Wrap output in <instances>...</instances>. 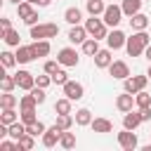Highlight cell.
Masks as SVG:
<instances>
[{"instance_id":"23","label":"cell","mask_w":151,"mask_h":151,"mask_svg":"<svg viewBox=\"0 0 151 151\" xmlns=\"http://www.w3.org/2000/svg\"><path fill=\"white\" fill-rule=\"evenodd\" d=\"M142 5H144V0H123V2H120L125 17H132V14L142 12Z\"/></svg>"},{"instance_id":"27","label":"cell","mask_w":151,"mask_h":151,"mask_svg":"<svg viewBox=\"0 0 151 151\" xmlns=\"http://www.w3.org/2000/svg\"><path fill=\"white\" fill-rule=\"evenodd\" d=\"M17 120H21V113H17V106H14V109H2V113H0V123L12 125V123H17Z\"/></svg>"},{"instance_id":"35","label":"cell","mask_w":151,"mask_h":151,"mask_svg":"<svg viewBox=\"0 0 151 151\" xmlns=\"http://www.w3.org/2000/svg\"><path fill=\"white\" fill-rule=\"evenodd\" d=\"M73 123H76V118H73L71 113H57V125H59L61 130H71Z\"/></svg>"},{"instance_id":"48","label":"cell","mask_w":151,"mask_h":151,"mask_svg":"<svg viewBox=\"0 0 151 151\" xmlns=\"http://www.w3.org/2000/svg\"><path fill=\"white\" fill-rule=\"evenodd\" d=\"M144 57H146V59H149V64H151V42L146 45V50H144Z\"/></svg>"},{"instance_id":"26","label":"cell","mask_w":151,"mask_h":151,"mask_svg":"<svg viewBox=\"0 0 151 151\" xmlns=\"http://www.w3.org/2000/svg\"><path fill=\"white\" fill-rule=\"evenodd\" d=\"M80 50H83V54H85V57H94L101 47H99V40H97V38H87V40L80 45Z\"/></svg>"},{"instance_id":"34","label":"cell","mask_w":151,"mask_h":151,"mask_svg":"<svg viewBox=\"0 0 151 151\" xmlns=\"http://www.w3.org/2000/svg\"><path fill=\"white\" fill-rule=\"evenodd\" d=\"M0 87H2V92H12L17 87V78L9 76V73H2L0 76Z\"/></svg>"},{"instance_id":"4","label":"cell","mask_w":151,"mask_h":151,"mask_svg":"<svg viewBox=\"0 0 151 151\" xmlns=\"http://www.w3.org/2000/svg\"><path fill=\"white\" fill-rule=\"evenodd\" d=\"M123 7L120 5H116V2H111V5H106V9H104V14H101V19L106 21V26L109 28H118V24L123 21Z\"/></svg>"},{"instance_id":"33","label":"cell","mask_w":151,"mask_h":151,"mask_svg":"<svg viewBox=\"0 0 151 151\" xmlns=\"http://www.w3.org/2000/svg\"><path fill=\"white\" fill-rule=\"evenodd\" d=\"M59 146L66 149V151H71V149L76 146V134L68 132V130H64V132H61V139H59Z\"/></svg>"},{"instance_id":"1","label":"cell","mask_w":151,"mask_h":151,"mask_svg":"<svg viewBox=\"0 0 151 151\" xmlns=\"http://www.w3.org/2000/svg\"><path fill=\"white\" fill-rule=\"evenodd\" d=\"M149 42H151V35H149L146 31H132V35H130L127 42H125V52H127L130 57H142Z\"/></svg>"},{"instance_id":"41","label":"cell","mask_w":151,"mask_h":151,"mask_svg":"<svg viewBox=\"0 0 151 151\" xmlns=\"http://www.w3.org/2000/svg\"><path fill=\"white\" fill-rule=\"evenodd\" d=\"M66 80H68V73L64 71V66H61V68H57V71L52 73V83H54V85H64Z\"/></svg>"},{"instance_id":"6","label":"cell","mask_w":151,"mask_h":151,"mask_svg":"<svg viewBox=\"0 0 151 151\" xmlns=\"http://www.w3.org/2000/svg\"><path fill=\"white\" fill-rule=\"evenodd\" d=\"M146 85H149V76L146 73H142V76H127L123 80V90L130 92V94H137L139 90H146Z\"/></svg>"},{"instance_id":"53","label":"cell","mask_w":151,"mask_h":151,"mask_svg":"<svg viewBox=\"0 0 151 151\" xmlns=\"http://www.w3.org/2000/svg\"><path fill=\"white\" fill-rule=\"evenodd\" d=\"M57 2H59V0H57Z\"/></svg>"},{"instance_id":"13","label":"cell","mask_w":151,"mask_h":151,"mask_svg":"<svg viewBox=\"0 0 151 151\" xmlns=\"http://www.w3.org/2000/svg\"><path fill=\"white\" fill-rule=\"evenodd\" d=\"M125 42H127V35H125L120 28H111V31H109V35H106V47L120 50V47H125Z\"/></svg>"},{"instance_id":"52","label":"cell","mask_w":151,"mask_h":151,"mask_svg":"<svg viewBox=\"0 0 151 151\" xmlns=\"http://www.w3.org/2000/svg\"><path fill=\"white\" fill-rule=\"evenodd\" d=\"M144 2H151V0H144Z\"/></svg>"},{"instance_id":"21","label":"cell","mask_w":151,"mask_h":151,"mask_svg":"<svg viewBox=\"0 0 151 151\" xmlns=\"http://www.w3.org/2000/svg\"><path fill=\"white\" fill-rule=\"evenodd\" d=\"M85 9L90 17H101L106 9V2L104 0H85Z\"/></svg>"},{"instance_id":"39","label":"cell","mask_w":151,"mask_h":151,"mask_svg":"<svg viewBox=\"0 0 151 151\" xmlns=\"http://www.w3.org/2000/svg\"><path fill=\"white\" fill-rule=\"evenodd\" d=\"M38 106V99L28 92V94H24L21 99H19V109H35Z\"/></svg>"},{"instance_id":"9","label":"cell","mask_w":151,"mask_h":151,"mask_svg":"<svg viewBox=\"0 0 151 151\" xmlns=\"http://www.w3.org/2000/svg\"><path fill=\"white\" fill-rule=\"evenodd\" d=\"M118 144H120L123 151H134L139 146V139H137L134 130H125L123 127V132H118Z\"/></svg>"},{"instance_id":"18","label":"cell","mask_w":151,"mask_h":151,"mask_svg":"<svg viewBox=\"0 0 151 151\" xmlns=\"http://www.w3.org/2000/svg\"><path fill=\"white\" fill-rule=\"evenodd\" d=\"M130 28H132V31H146V28H149V17H146L144 12L132 14V17H130Z\"/></svg>"},{"instance_id":"51","label":"cell","mask_w":151,"mask_h":151,"mask_svg":"<svg viewBox=\"0 0 151 151\" xmlns=\"http://www.w3.org/2000/svg\"><path fill=\"white\" fill-rule=\"evenodd\" d=\"M28 2H33V5H35V2H38V0H28Z\"/></svg>"},{"instance_id":"10","label":"cell","mask_w":151,"mask_h":151,"mask_svg":"<svg viewBox=\"0 0 151 151\" xmlns=\"http://www.w3.org/2000/svg\"><path fill=\"white\" fill-rule=\"evenodd\" d=\"M109 76H111V78H116V80H125V78H127V76H132V73H130L127 61H123V59H113V61H111V66H109Z\"/></svg>"},{"instance_id":"14","label":"cell","mask_w":151,"mask_h":151,"mask_svg":"<svg viewBox=\"0 0 151 151\" xmlns=\"http://www.w3.org/2000/svg\"><path fill=\"white\" fill-rule=\"evenodd\" d=\"M111 54H113V50H111V47L99 50V52L92 57V59H94V66H97V68H109V66H111V61H113V57H111Z\"/></svg>"},{"instance_id":"30","label":"cell","mask_w":151,"mask_h":151,"mask_svg":"<svg viewBox=\"0 0 151 151\" xmlns=\"http://www.w3.org/2000/svg\"><path fill=\"white\" fill-rule=\"evenodd\" d=\"M24 134H26V123L17 120V123H12V125H9V137H12L14 142H19Z\"/></svg>"},{"instance_id":"29","label":"cell","mask_w":151,"mask_h":151,"mask_svg":"<svg viewBox=\"0 0 151 151\" xmlns=\"http://www.w3.org/2000/svg\"><path fill=\"white\" fill-rule=\"evenodd\" d=\"M19 104V97L12 94V92H2L0 94V109H14Z\"/></svg>"},{"instance_id":"28","label":"cell","mask_w":151,"mask_h":151,"mask_svg":"<svg viewBox=\"0 0 151 151\" xmlns=\"http://www.w3.org/2000/svg\"><path fill=\"white\" fill-rule=\"evenodd\" d=\"M2 40H5L7 47H19V45H21V42H19V31H14V28L2 31Z\"/></svg>"},{"instance_id":"12","label":"cell","mask_w":151,"mask_h":151,"mask_svg":"<svg viewBox=\"0 0 151 151\" xmlns=\"http://www.w3.org/2000/svg\"><path fill=\"white\" fill-rule=\"evenodd\" d=\"M66 38H68L71 45H83V42L90 38V33H87V28H85L83 24H76V26L68 28V35H66Z\"/></svg>"},{"instance_id":"20","label":"cell","mask_w":151,"mask_h":151,"mask_svg":"<svg viewBox=\"0 0 151 151\" xmlns=\"http://www.w3.org/2000/svg\"><path fill=\"white\" fill-rule=\"evenodd\" d=\"M31 47H33V54H35V59H40V57H47V54L52 52V45H50V40H33V42H31Z\"/></svg>"},{"instance_id":"3","label":"cell","mask_w":151,"mask_h":151,"mask_svg":"<svg viewBox=\"0 0 151 151\" xmlns=\"http://www.w3.org/2000/svg\"><path fill=\"white\" fill-rule=\"evenodd\" d=\"M57 35H59V26L52 24V21H42V24L31 26V38L33 40H50V38H57Z\"/></svg>"},{"instance_id":"25","label":"cell","mask_w":151,"mask_h":151,"mask_svg":"<svg viewBox=\"0 0 151 151\" xmlns=\"http://www.w3.org/2000/svg\"><path fill=\"white\" fill-rule=\"evenodd\" d=\"M73 118H76V125H78V127H90V123H92V111H90V109H78Z\"/></svg>"},{"instance_id":"37","label":"cell","mask_w":151,"mask_h":151,"mask_svg":"<svg viewBox=\"0 0 151 151\" xmlns=\"http://www.w3.org/2000/svg\"><path fill=\"white\" fill-rule=\"evenodd\" d=\"M17 146H19V151H31V149L35 146V137L26 132V134H24V137H21V139L17 142Z\"/></svg>"},{"instance_id":"15","label":"cell","mask_w":151,"mask_h":151,"mask_svg":"<svg viewBox=\"0 0 151 151\" xmlns=\"http://www.w3.org/2000/svg\"><path fill=\"white\" fill-rule=\"evenodd\" d=\"M132 106H137V104H134V94H130V92H123V94H118V97H116V109H118L120 113H127V111H132Z\"/></svg>"},{"instance_id":"44","label":"cell","mask_w":151,"mask_h":151,"mask_svg":"<svg viewBox=\"0 0 151 151\" xmlns=\"http://www.w3.org/2000/svg\"><path fill=\"white\" fill-rule=\"evenodd\" d=\"M31 94L38 99V104H45V99H47V94H45V87H38V85L31 90Z\"/></svg>"},{"instance_id":"42","label":"cell","mask_w":151,"mask_h":151,"mask_svg":"<svg viewBox=\"0 0 151 151\" xmlns=\"http://www.w3.org/2000/svg\"><path fill=\"white\" fill-rule=\"evenodd\" d=\"M57 68H61V64H59L57 59H47V61L42 64V71H45V73H50V76H52Z\"/></svg>"},{"instance_id":"24","label":"cell","mask_w":151,"mask_h":151,"mask_svg":"<svg viewBox=\"0 0 151 151\" xmlns=\"http://www.w3.org/2000/svg\"><path fill=\"white\" fill-rule=\"evenodd\" d=\"M38 9H35V5L33 2H28V0H24V2H19L17 5V14H19V19L24 21V19H28V17H33Z\"/></svg>"},{"instance_id":"11","label":"cell","mask_w":151,"mask_h":151,"mask_svg":"<svg viewBox=\"0 0 151 151\" xmlns=\"http://www.w3.org/2000/svg\"><path fill=\"white\" fill-rule=\"evenodd\" d=\"M14 78H17V87H19V90L31 92V90L35 87V76H33L31 71H26V68H19V71L14 73Z\"/></svg>"},{"instance_id":"38","label":"cell","mask_w":151,"mask_h":151,"mask_svg":"<svg viewBox=\"0 0 151 151\" xmlns=\"http://www.w3.org/2000/svg\"><path fill=\"white\" fill-rule=\"evenodd\" d=\"M134 104H137V109H144V106H151V94H149L146 90H139V92L134 94Z\"/></svg>"},{"instance_id":"43","label":"cell","mask_w":151,"mask_h":151,"mask_svg":"<svg viewBox=\"0 0 151 151\" xmlns=\"http://www.w3.org/2000/svg\"><path fill=\"white\" fill-rule=\"evenodd\" d=\"M35 85H38V87H45V90H47V87L52 85V76H50V73H42V76H35Z\"/></svg>"},{"instance_id":"40","label":"cell","mask_w":151,"mask_h":151,"mask_svg":"<svg viewBox=\"0 0 151 151\" xmlns=\"http://www.w3.org/2000/svg\"><path fill=\"white\" fill-rule=\"evenodd\" d=\"M19 113H21V123H26V125H31V123L38 120L35 109H19Z\"/></svg>"},{"instance_id":"45","label":"cell","mask_w":151,"mask_h":151,"mask_svg":"<svg viewBox=\"0 0 151 151\" xmlns=\"http://www.w3.org/2000/svg\"><path fill=\"white\" fill-rule=\"evenodd\" d=\"M139 113H142V120H144V123H149V120H151V106L139 109Z\"/></svg>"},{"instance_id":"5","label":"cell","mask_w":151,"mask_h":151,"mask_svg":"<svg viewBox=\"0 0 151 151\" xmlns=\"http://www.w3.org/2000/svg\"><path fill=\"white\" fill-rule=\"evenodd\" d=\"M57 61H59L64 68H73V66L80 64V54H78L76 47H61V50L57 52Z\"/></svg>"},{"instance_id":"17","label":"cell","mask_w":151,"mask_h":151,"mask_svg":"<svg viewBox=\"0 0 151 151\" xmlns=\"http://www.w3.org/2000/svg\"><path fill=\"white\" fill-rule=\"evenodd\" d=\"M90 127H92V132H99V134H109V132H113V123H111L109 118H92Z\"/></svg>"},{"instance_id":"31","label":"cell","mask_w":151,"mask_h":151,"mask_svg":"<svg viewBox=\"0 0 151 151\" xmlns=\"http://www.w3.org/2000/svg\"><path fill=\"white\" fill-rule=\"evenodd\" d=\"M0 61H2V68H14L19 61H17V52H9V50H5L2 54H0Z\"/></svg>"},{"instance_id":"22","label":"cell","mask_w":151,"mask_h":151,"mask_svg":"<svg viewBox=\"0 0 151 151\" xmlns=\"http://www.w3.org/2000/svg\"><path fill=\"white\" fill-rule=\"evenodd\" d=\"M33 59H35V54H33V47L31 45H19L17 47V61L19 64H28Z\"/></svg>"},{"instance_id":"2","label":"cell","mask_w":151,"mask_h":151,"mask_svg":"<svg viewBox=\"0 0 151 151\" xmlns=\"http://www.w3.org/2000/svg\"><path fill=\"white\" fill-rule=\"evenodd\" d=\"M83 26L87 28L90 38L106 40V35H109V26H106V21H104V19H99V17H90V19H85V21H83Z\"/></svg>"},{"instance_id":"36","label":"cell","mask_w":151,"mask_h":151,"mask_svg":"<svg viewBox=\"0 0 151 151\" xmlns=\"http://www.w3.org/2000/svg\"><path fill=\"white\" fill-rule=\"evenodd\" d=\"M45 130H47V125H45L42 120H35V123L26 125V132H28V134H33V137H42V134H45Z\"/></svg>"},{"instance_id":"47","label":"cell","mask_w":151,"mask_h":151,"mask_svg":"<svg viewBox=\"0 0 151 151\" xmlns=\"http://www.w3.org/2000/svg\"><path fill=\"white\" fill-rule=\"evenodd\" d=\"M47 5H52V0H38L35 2V7H47Z\"/></svg>"},{"instance_id":"16","label":"cell","mask_w":151,"mask_h":151,"mask_svg":"<svg viewBox=\"0 0 151 151\" xmlns=\"http://www.w3.org/2000/svg\"><path fill=\"white\" fill-rule=\"evenodd\" d=\"M142 123H144V120H142L139 109H137V111H127V113L123 116V127H125V130H137Z\"/></svg>"},{"instance_id":"32","label":"cell","mask_w":151,"mask_h":151,"mask_svg":"<svg viewBox=\"0 0 151 151\" xmlns=\"http://www.w3.org/2000/svg\"><path fill=\"white\" fill-rule=\"evenodd\" d=\"M71 106H73V101H71L68 97H61V99L54 101V113H73Z\"/></svg>"},{"instance_id":"50","label":"cell","mask_w":151,"mask_h":151,"mask_svg":"<svg viewBox=\"0 0 151 151\" xmlns=\"http://www.w3.org/2000/svg\"><path fill=\"white\" fill-rule=\"evenodd\" d=\"M146 76H149V80H151V64H149V68H146Z\"/></svg>"},{"instance_id":"8","label":"cell","mask_w":151,"mask_h":151,"mask_svg":"<svg viewBox=\"0 0 151 151\" xmlns=\"http://www.w3.org/2000/svg\"><path fill=\"white\" fill-rule=\"evenodd\" d=\"M61 132H64V130H61L57 123H54V125H50V127L45 130V134L40 137L42 146H45V149H54V146L59 144V139H61Z\"/></svg>"},{"instance_id":"7","label":"cell","mask_w":151,"mask_h":151,"mask_svg":"<svg viewBox=\"0 0 151 151\" xmlns=\"http://www.w3.org/2000/svg\"><path fill=\"white\" fill-rule=\"evenodd\" d=\"M61 92H64V97H68L71 101H78V99L85 97V87H83V83H78V80H66V83L61 85Z\"/></svg>"},{"instance_id":"19","label":"cell","mask_w":151,"mask_h":151,"mask_svg":"<svg viewBox=\"0 0 151 151\" xmlns=\"http://www.w3.org/2000/svg\"><path fill=\"white\" fill-rule=\"evenodd\" d=\"M64 21L71 24V26L83 24V21H85V19H83V9H80V7H68V9L64 12Z\"/></svg>"},{"instance_id":"49","label":"cell","mask_w":151,"mask_h":151,"mask_svg":"<svg viewBox=\"0 0 151 151\" xmlns=\"http://www.w3.org/2000/svg\"><path fill=\"white\" fill-rule=\"evenodd\" d=\"M7 2H12V5H19V2H24V0H7Z\"/></svg>"},{"instance_id":"46","label":"cell","mask_w":151,"mask_h":151,"mask_svg":"<svg viewBox=\"0 0 151 151\" xmlns=\"http://www.w3.org/2000/svg\"><path fill=\"white\" fill-rule=\"evenodd\" d=\"M0 26H2V31L12 28V19H9V17H2V19H0Z\"/></svg>"}]
</instances>
